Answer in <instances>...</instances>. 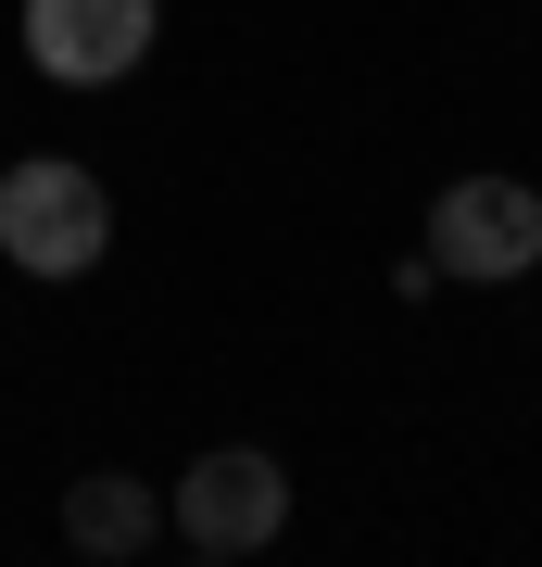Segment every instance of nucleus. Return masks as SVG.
Returning <instances> with one entry per match:
<instances>
[{
    "label": "nucleus",
    "instance_id": "f257e3e1",
    "mask_svg": "<svg viewBox=\"0 0 542 567\" xmlns=\"http://www.w3.org/2000/svg\"><path fill=\"white\" fill-rule=\"evenodd\" d=\"M101 240H114V203H101L89 164L39 152V164H13V177H0V252H13L25 278H89Z\"/></svg>",
    "mask_w": 542,
    "mask_h": 567
},
{
    "label": "nucleus",
    "instance_id": "39448f33",
    "mask_svg": "<svg viewBox=\"0 0 542 567\" xmlns=\"http://www.w3.org/2000/svg\"><path fill=\"white\" fill-rule=\"evenodd\" d=\"M63 543H76L89 567H126V555H152V543H164V505L126 480V466H89V480L63 492Z\"/></svg>",
    "mask_w": 542,
    "mask_h": 567
},
{
    "label": "nucleus",
    "instance_id": "20e7f679",
    "mask_svg": "<svg viewBox=\"0 0 542 567\" xmlns=\"http://www.w3.org/2000/svg\"><path fill=\"white\" fill-rule=\"evenodd\" d=\"M164 0H25V63H39L51 89H114L140 76Z\"/></svg>",
    "mask_w": 542,
    "mask_h": 567
},
{
    "label": "nucleus",
    "instance_id": "7ed1b4c3",
    "mask_svg": "<svg viewBox=\"0 0 542 567\" xmlns=\"http://www.w3.org/2000/svg\"><path fill=\"white\" fill-rule=\"evenodd\" d=\"M429 265L467 278V290L530 278V265H542V189L530 177H454L442 215H429Z\"/></svg>",
    "mask_w": 542,
    "mask_h": 567
},
{
    "label": "nucleus",
    "instance_id": "f03ea898",
    "mask_svg": "<svg viewBox=\"0 0 542 567\" xmlns=\"http://www.w3.org/2000/svg\"><path fill=\"white\" fill-rule=\"evenodd\" d=\"M164 529H177L190 555H215V567H227V555H265V543L290 529V480H278V454L215 442V454L177 480V517H164Z\"/></svg>",
    "mask_w": 542,
    "mask_h": 567
}]
</instances>
